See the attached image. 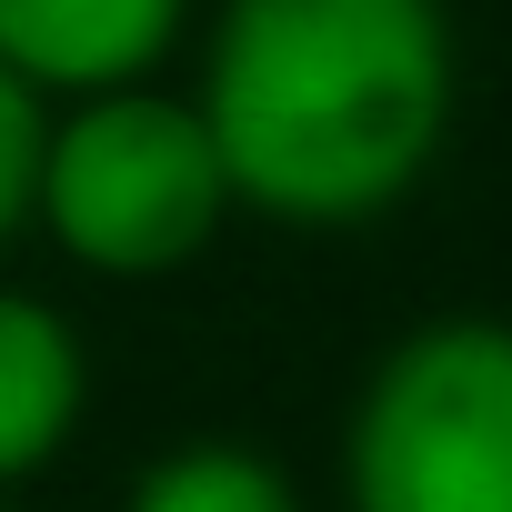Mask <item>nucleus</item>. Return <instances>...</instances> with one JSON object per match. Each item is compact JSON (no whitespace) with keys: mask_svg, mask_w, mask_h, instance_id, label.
<instances>
[{"mask_svg":"<svg viewBox=\"0 0 512 512\" xmlns=\"http://www.w3.org/2000/svg\"><path fill=\"white\" fill-rule=\"evenodd\" d=\"M181 41L191 0H0V71L51 111L161 81Z\"/></svg>","mask_w":512,"mask_h":512,"instance_id":"4","label":"nucleus"},{"mask_svg":"<svg viewBox=\"0 0 512 512\" xmlns=\"http://www.w3.org/2000/svg\"><path fill=\"white\" fill-rule=\"evenodd\" d=\"M342 512H512V322L432 312L392 332L342 412Z\"/></svg>","mask_w":512,"mask_h":512,"instance_id":"3","label":"nucleus"},{"mask_svg":"<svg viewBox=\"0 0 512 512\" xmlns=\"http://www.w3.org/2000/svg\"><path fill=\"white\" fill-rule=\"evenodd\" d=\"M0 512H11V502H0Z\"/></svg>","mask_w":512,"mask_h":512,"instance_id":"8","label":"nucleus"},{"mask_svg":"<svg viewBox=\"0 0 512 512\" xmlns=\"http://www.w3.org/2000/svg\"><path fill=\"white\" fill-rule=\"evenodd\" d=\"M91 422V342L51 292L0 282V502L41 482Z\"/></svg>","mask_w":512,"mask_h":512,"instance_id":"5","label":"nucleus"},{"mask_svg":"<svg viewBox=\"0 0 512 512\" xmlns=\"http://www.w3.org/2000/svg\"><path fill=\"white\" fill-rule=\"evenodd\" d=\"M121 512H312V492L292 482L282 452L241 442V432H181L131 472Z\"/></svg>","mask_w":512,"mask_h":512,"instance_id":"6","label":"nucleus"},{"mask_svg":"<svg viewBox=\"0 0 512 512\" xmlns=\"http://www.w3.org/2000/svg\"><path fill=\"white\" fill-rule=\"evenodd\" d=\"M41 131H51V101H31L11 71H0V251L31 231V181H41Z\"/></svg>","mask_w":512,"mask_h":512,"instance_id":"7","label":"nucleus"},{"mask_svg":"<svg viewBox=\"0 0 512 512\" xmlns=\"http://www.w3.org/2000/svg\"><path fill=\"white\" fill-rule=\"evenodd\" d=\"M241 221L221 151L191 111V91H101L61 101L41 131L31 231L91 282H171Z\"/></svg>","mask_w":512,"mask_h":512,"instance_id":"2","label":"nucleus"},{"mask_svg":"<svg viewBox=\"0 0 512 512\" xmlns=\"http://www.w3.org/2000/svg\"><path fill=\"white\" fill-rule=\"evenodd\" d=\"M191 111L251 221L312 241L392 221L452 151V0H221Z\"/></svg>","mask_w":512,"mask_h":512,"instance_id":"1","label":"nucleus"}]
</instances>
